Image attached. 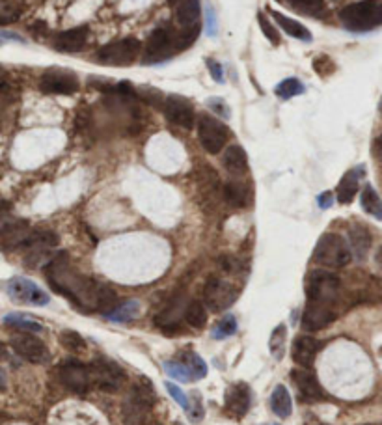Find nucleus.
Masks as SVG:
<instances>
[{
    "label": "nucleus",
    "mask_w": 382,
    "mask_h": 425,
    "mask_svg": "<svg viewBox=\"0 0 382 425\" xmlns=\"http://www.w3.org/2000/svg\"><path fill=\"white\" fill-rule=\"evenodd\" d=\"M291 379H293L295 388L299 391L300 401L317 403L325 397V391H323L316 373H311L308 368L293 369V371H291Z\"/></svg>",
    "instance_id": "obj_16"
},
{
    "label": "nucleus",
    "mask_w": 382,
    "mask_h": 425,
    "mask_svg": "<svg viewBox=\"0 0 382 425\" xmlns=\"http://www.w3.org/2000/svg\"><path fill=\"white\" fill-rule=\"evenodd\" d=\"M339 21L351 32H367L382 24L381 0H360L339 11Z\"/></svg>",
    "instance_id": "obj_3"
},
{
    "label": "nucleus",
    "mask_w": 382,
    "mask_h": 425,
    "mask_svg": "<svg viewBox=\"0 0 382 425\" xmlns=\"http://www.w3.org/2000/svg\"><path fill=\"white\" fill-rule=\"evenodd\" d=\"M183 39H181V32H176V28L170 24L159 27L153 30V34L148 39L144 52L146 64H159V62L167 60L172 55H176L178 50H183Z\"/></svg>",
    "instance_id": "obj_4"
},
{
    "label": "nucleus",
    "mask_w": 382,
    "mask_h": 425,
    "mask_svg": "<svg viewBox=\"0 0 382 425\" xmlns=\"http://www.w3.org/2000/svg\"><path fill=\"white\" fill-rule=\"evenodd\" d=\"M151 403H153V388L142 379V382H139L131 390L127 401H125V408H123L125 424L140 425V422L144 419L146 412L150 410Z\"/></svg>",
    "instance_id": "obj_9"
},
{
    "label": "nucleus",
    "mask_w": 382,
    "mask_h": 425,
    "mask_svg": "<svg viewBox=\"0 0 382 425\" xmlns=\"http://www.w3.org/2000/svg\"><path fill=\"white\" fill-rule=\"evenodd\" d=\"M8 295L13 301L32 304V306H45V304H49V295L38 284H34V282L22 278V276H15V278H11L8 282Z\"/></svg>",
    "instance_id": "obj_15"
},
{
    "label": "nucleus",
    "mask_w": 382,
    "mask_h": 425,
    "mask_svg": "<svg viewBox=\"0 0 382 425\" xmlns=\"http://www.w3.org/2000/svg\"><path fill=\"white\" fill-rule=\"evenodd\" d=\"M47 278L58 293L71 298L80 308L111 313L118 306L116 295L111 287L73 273L66 256H56L47 265Z\"/></svg>",
    "instance_id": "obj_1"
},
{
    "label": "nucleus",
    "mask_w": 382,
    "mask_h": 425,
    "mask_svg": "<svg viewBox=\"0 0 382 425\" xmlns=\"http://www.w3.org/2000/svg\"><path fill=\"white\" fill-rule=\"evenodd\" d=\"M185 321L192 326V329H204L207 324V310L199 301H192L185 310Z\"/></svg>",
    "instance_id": "obj_32"
},
{
    "label": "nucleus",
    "mask_w": 382,
    "mask_h": 425,
    "mask_svg": "<svg viewBox=\"0 0 382 425\" xmlns=\"http://www.w3.org/2000/svg\"><path fill=\"white\" fill-rule=\"evenodd\" d=\"M168 2H170V4H181L183 0H168Z\"/></svg>",
    "instance_id": "obj_47"
},
{
    "label": "nucleus",
    "mask_w": 382,
    "mask_h": 425,
    "mask_svg": "<svg viewBox=\"0 0 382 425\" xmlns=\"http://www.w3.org/2000/svg\"><path fill=\"white\" fill-rule=\"evenodd\" d=\"M321 341L313 336H297L293 341V360L300 368L310 369L321 351Z\"/></svg>",
    "instance_id": "obj_18"
},
{
    "label": "nucleus",
    "mask_w": 382,
    "mask_h": 425,
    "mask_svg": "<svg viewBox=\"0 0 382 425\" xmlns=\"http://www.w3.org/2000/svg\"><path fill=\"white\" fill-rule=\"evenodd\" d=\"M78 78L75 73L66 71V69H50L45 71L39 78V88L45 94L56 95H71L78 89Z\"/></svg>",
    "instance_id": "obj_14"
},
{
    "label": "nucleus",
    "mask_w": 382,
    "mask_h": 425,
    "mask_svg": "<svg viewBox=\"0 0 382 425\" xmlns=\"http://www.w3.org/2000/svg\"><path fill=\"white\" fill-rule=\"evenodd\" d=\"M164 371H167L172 379L179 380V382H190V379H192L189 368H187L181 360H178V362H167L164 363Z\"/></svg>",
    "instance_id": "obj_36"
},
{
    "label": "nucleus",
    "mask_w": 382,
    "mask_h": 425,
    "mask_svg": "<svg viewBox=\"0 0 382 425\" xmlns=\"http://www.w3.org/2000/svg\"><path fill=\"white\" fill-rule=\"evenodd\" d=\"M257 21H260L261 30H263V34H265L267 38L271 39V41H272V43H274V45L280 43V34L276 32V28L272 27L271 22L267 21L265 15H263V13H260V17H257Z\"/></svg>",
    "instance_id": "obj_39"
},
{
    "label": "nucleus",
    "mask_w": 382,
    "mask_h": 425,
    "mask_svg": "<svg viewBox=\"0 0 382 425\" xmlns=\"http://www.w3.org/2000/svg\"><path fill=\"white\" fill-rule=\"evenodd\" d=\"M271 408L278 418H289L293 410V401L289 396L288 388L283 384H278L271 394Z\"/></svg>",
    "instance_id": "obj_25"
},
{
    "label": "nucleus",
    "mask_w": 382,
    "mask_h": 425,
    "mask_svg": "<svg viewBox=\"0 0 382 425\" xmlns=\"http://www.w3.org/2000/svg\"><path fill=\"white\" fill-rule=\"evenodd\" d=\"M209 105L213 106L215 110H218V114H222V116H226V117L229 116V110H227V108L224 105H216V99H211Z\"/></svg>",
    "instance_id": "obj_45"
},
{
    "label": "nucleus",
    "mask_w": 382,
    "mask_h": 425,
    "mask_svg": "<svg viewBox=\"0 0 382 425\" xmlns=\"http://www.w3.org/2000/svg\"><path fill=\"white\" fill-rule=\"evenodd\" d=\"M164 116L168 122L183 129H190L194 125V108L189 99L181 95H168L164 101Z\"/></svg>",
    "instance_id": "obj_17"
},
{
    "label": "nucleus",
    "mask_w": 382,
    "mask_h": 425,
    "mask_svg": "<svg viewBox=\"0 0 382 425\" xmlns=\"http://www.w3.org/2000/svg\"><path fill=\"white\" fill-rule=\"evenodd\" d=\"M235 330H237V321H235V317H233V315H226L222 321H218V324H216L215 330H213V336H215V340H222V338L232 336Z\"/></svg>",
    "instance_id": "obj_37"
},
{
    "label": "nucleus",
    "mask_w": 382,
    "mask_h": 425,
    "mask_svg": "<svg viewBox=\"0 0 382 425\" xmlns=\"http://www.w3.org/2000/svg\"><path fill=\"white\" fill-rule=\"evenodd\" d=\"M227 136H229V129L213 116H199L198 120V138L199 144L204 145V150L207 153H220L224 144L227 142Z\"/></svg>",
    "instance_id": "obj_8"
},
{
    "label": "nucleus",
    "mask_w": 382,
    "mask_h": 425,
    "mask_svg": "<svg viewBox=\"0 0 382 425\" xmlns=\"http://www.w3.org/2000/svg\"><path fill=\"white\" fill-rule=\"evenodd\" d=\"M362 175H364V166L353 168L349 172L345 173L341 181L338 185V201L349 206L351 201L355 200L356 192H358V183H360Z\"/></svg>",
    "instance_id": "obj_22"
},
{
    "label": "nucleus",
    "mask_w": 382,
    "mask_h": 425,
    "mask_svg": "<svg viewBox=\"0 0 382 425\" xmlns=\"http://www.w3.org/2000/svg\"><path fill=\"white\" fill-rule=\"evenodd\" d=\"M351 259H353V252L341 235L325 233L321 239L317 240L316 250H313V261L323 265V267H345V265H349Z\"/></svg>",
    "instance_id": "obj_5"
},
{
    "label": "nucleus",
    "mask_w": 382,
    "mask_h": 425,
    "mask_svg": "<svg viewBox=\"0 0 382 425\" xmlns=\"http://www.w3.org/2000/svg\"><path fill=\"white\" fill-rule=\"evenodd\" d=\"M199 17H201V4L199 0H183L176 10V19L181 27V39L185 49L194 43V39L199 34Z\"/></svg>",
    "instance_id": "obj_11"
},
{
    "label": "nucleus",
    "mask_w": 382,
    "mask_h": 425,
    "mask_svg": "<svg viewBox=\"0 0 382 425\" xmlns=\"http://www.w3.org/2000/svg\"><path fill=\"white\" fill-rule=\"evenodd\" d=\"M10 347L15 354L32 363H43L49 360V349L32 332H22L10 338Z\"/></svg>",
    "instance_id": "obj_13"
},
{
    "label": "nucleus",
    "mask_w": 382,
    "mask_h": 425,
    "mask_svg": "<svg viewBox=\"0 0 382 425\" xmlns=\"http://www.w3.org/2000/svg\"><path fill=\"white\" fill-rule=\"evenodd\" d=\"M250 408V390L246 384L232 386L226 394V410L233 418H243Z\"/></svg>",
    "instance_id": "obj_20"
},
{
    "label": "nucleus",
    "mask_w": 382,
    "mask_h": 425,
    "mask_svg": "<svg viewBox=\"0 0 382 425\" xmlns=\"http://www.w3.org/2000/svg\"><path fill=\"white\" fill-rule=\"evenodd\" d=\"M62 343H64L67 349H71V351H80V349H84L83 338H80L77 332H64V336H62Z\"/></svg>",
    "instance_id": "obj_38"
},
{
    "label": "nucleus",
    "mask_w": 382,
    "mask_h": 425,
    "mask_svg": "<svg viewBox=\"0 0 382 425\" xmlns=\"http://www.w3.org/2000/svg\"><path fill=\"white\" fill-rule=\"evenodd\" d=\"M181 362L189 368L192 379H204L205 373H207V366H205L204 360H201L196 352H183Z\"/></svg>",
    "instance_id": "obj_35"
},
{
    "label": "nucleus",
    "mask_w": 382,
    "mask_h": 425,
    "mask_svg": "<svg viewBox=\"0 0 382 425\" xmlns=\"http://www.w3.org/2000/svg\"><path fill=\"white\" fill-rule=\"evenodd\" d=\"M375 151H377L379 159L382 161V136H379V138L375 140Z\"/></svg>",
    "instance_id": "obj_46"
},
{
    "label": "nucleus",
    "mask_w": 382,
    "mask_h": 425,
    "mask_svg": "<svg viewBox=\"0 0 382 425\" xmlns=\"http://www.w3.org/2000/svg\"><path fill=\"white\" fill-rule=\"evenodd\" d=\"M207 66H209L211 75H213V78H215L216 82H222V80H224V77H222V67L213 60H207Z\"/></svg>",
    "instance_id": "obj_43"
},
{
    "label": "nucleus",
    "mask_w": 382,
    "mask_h": 425,
    "mask_svg": "<svg viewBox=\"0 0 382 425\" xmlns=\"http://www.w3.org/2000/svg\"><path fill=\"white\" fill-rule=\"evenodd\" d=\"M17 19V8L15 4L10 6V0H2V15H0V22L8 24V22L15 21Z\"/></svg>",
    "instance_id": "obj_41"
},
{
    "label": "nucleus",
    "mask_w": 382,
    "mask_h": 425,
    "mask_svg": "<svg viewBox=\"0 0 382 425\" xmlns=\"http://www.w3.org/2000/svg\"><path fill=\"white\" fill-rule=\"evenodd\" d=\"M269 13L272 15V19L278 22V27L282 28L283 32L289 34L291 38L299 39V41H311V34L310 30L302 24V22L295 21V19H291V17H285L282 15L280 11H274V10H269Z\"/></svg>",
    "instance_id": "obj_24"
},
{
    "label": "nucleus",
    "mask_w": 382,
    "mask_h": 425,
    "mask_svg": "<svg viewBox=\"0 0 382 425\" xmlns=\"http://www.w3.org/2000/svg\"><path fill=\"white\" fill-rule=\"evenodd\" d=\"M140 313V304L136 301H127L123 302L122 306L118 304L111 313H106V317L114 321V323H129L134 317H139Z\"/></svg>",
    "instance_id": "obj_30"
},
{
    "label": "nucleus",
    "mask_w": 382,
    "mask_h": 425,
    "mask_svg": "<svg viewBox=\"0 0 382 425\" xmlns=\"http://www.w3.org/2000/svg\"><path fill=\"white\" fill-rule=\"evenodd\" d=\"M319 207H321V209H328V207L332 206V194H330V192H325V194H321L319 196Z\"/></svg>",
    "instance_id": "obj_44"
},
{
    "label": "nucleus",
    "mask_w": 382,
    "mask_h": 425,
    "mask_svg": "<svg viewBox=\"0 0 382 425\" xmlns=\"http://www.w3.org/2000/svg\"><path fill=\"white\" fill-rule=\"evenodd\" d=\"M90 373H92V384L105 391H116L125 377L123 369L106 358H97L90 363Z\"/></svg>",
    "instance_id": "obj_12"
},
{
    "label": "nucleus",
    "mask_w": 382,
    "mask_h": 425,
    "mask_svg": "<svg viewBox=\"0 0 382 425\" xmlns=\"http://www.w3.org/2000/svg\"><path fill=\"white\" fill-rule=\"evenodd\" d=\"M351 245H353V252L356 254L358 259H364L367 256V252L372 248V235L364 226H353L349 231Z\"/></svg>",
    "instance_id": "obj_26"
},
{
    "label": "nucleus",
    "mask_w": 382,
    "mask_h": 425,
    "mask_svg": "<svg viewBox=\"0 0 382 425\" xmlns=\"http://www.w3.org/2000/svg\"><path fill=\"white\" fill-rule=\"evenodd\" d=\"M88 41V28L78 27L58 34L55 38V49L62 52H80Z\"/></svg>",
    "instance_id": "obj_19"
},
{
    "label": "nucleus",
    "mask_w": 382,
    "mask_h": 425,
    "mask_svg": "<svg viewBox=\"0 0 382 425\" xmlns=\"http://www.w3.org/2000/svg\"><path fill=\"white\" fill-rule=\"evenodd\" d=\"M187 414H189L190 422H199V419L204 418V407H201L199 397L196 399V405H189V408H187Z\"/></svg>",
    "instance_id": "obj_42"
},
{
    "label": "nucleus",
    "mask_w": 382,
    "mask_h": 425,
    "mask_svg": "<svg viewBox=\"0 0 382 425\" xmlns=\"http://www.w3.org/2000/svg\"><path fill=\"white\" fill-rule=\"evenodd\" d=\"M167 388H168V391H170V396L174 397V401L178 403L179 407L187 410L190 403H189V399H187V396H185V391L181 390L179 386L174 384V382H167Z\"/></svg>",
    "instance_id": "obj_40"
},
{
    "label": "nucleus",
    "mask_w": 382,
    "mask_h": 425,
    "mask_svg": "<svg viewBox=\"0 0 382 425\" xmlns=\"http://www.w3.org/2000/svg\"><path fill=\"white\" fill-rule=\"evenodd\" d=\"M282 2H285L291 10L308 17H319L325 11V0H282Z\"/></svg>",
    "instance_id": "obj_31"
},
{
    "label": "nucleus",
    "mask_w": 382,
    "mask_h": 425,
    "mask_svg": "<svg viewBox=\"0 0 382 425\" xmlns=\"http://www.w3.org/2000/svg\"><path fill=\"white\" fill-rule=\"evenodd\" d=\"M58 377H60L62 384L75 394H88L90 388L94 386L90 363H83L75 358H67L58 366Z\"/></svg>",
    "instance_id": "obj_7"
},
{
    "label": "nucleus",
    "mask_w": 382,
    "mask_h": 425,
    "mask_svg": "<svg viewBox=\"0 0 382 425\" xmlns=\"http://www.w3.org/2000/svg\"><path fill=\"white\" fill-rule=\"evenodd\" d=\"M224 198L229 206L244 207L248 203V189H246V185L239 183V181H229L224 187Z\"/></svg>",
    "instance_id": "obj_29"
},
{
    "label": "nucleus",
    "mask_w": 382,
    "mask_h": 425,
    "mask_svg": "<svg viewBox=\"0 0 382 425\" xmlns=\"http://www.w3.org/2000/svg\"><path fill=\"white\" fill-rule=\"evenodd\" d=\"M30 228L24 220H6L2 224V243L4 248H17V246H24V243L30 237Z\"/></svg>",
    "instance_id": "obj_21"
},
{
    "label": "nucleus",
    "mask_w": 382,
    "mask_h": 425,
    "mask_svg": "<svg viewBox=\"0 0 382 425\" xmlns=\"http://www.w3.org/2000/svg\"><path fill=\"white\" fill-rule=\"evenodd\" d=\"M4 324L11 329L24 330V332H43V326L36 321V319L28 317L24 313H8L4 315Z\"/></svg>",
    "instance_id": "obj_28"
},
{
    "label": "nucleus",
    "mask_w": 382,
    "mask_h": 425,
    "mask_svg": "<svg viewBox=\"0 0 382 425\" xmlns=\"http://www.w3.org/2000/svg\"><path fill=\"white\" fill-rule=\"evenodd\" d=\"M300 94H304V84L300 82L299 78H285L283 82L276 86V95L283 101L291 99V97Z\"/></svg>",
    "instance_id": "obj_33"
},
{
    "label": "nucleus",
    "mask_w": 382,
    "mask_h": 425,
    "mask_svg": "<svg viewBox=\"0 0 382 425\" xmlns=\"http://www.w3.org/2000/svg\"><path fill=\"white\" fill-rule=\"evenodd\" d=\"M341 291V282L336 274L328 271H313L306 284L308 306L302 315V326L306 330L317 332L338 317V298Z\"/></svg>",
    "instance_id": "obj_2"
},
{
    "label": "nucleus",
    "mask_w": 382,
    "mask_h": 425,
    "mask_svg": "<svg viewBox=\"0 0 382 425\" xmlns=\"http://www.w3.org/2000/svg\"><path fill=\"white\" fill-rule=\"evenodd\" d=\"M205 295V304L209 306L211 312H222L237 301L239 291L237 287H233L229 282H226L224 278H218V276H213V278L207 280L204 289Z\"/></svg>",
    "instance_id": "obj_10"
},
{
    "label": "nucleus",
    "mask_w": 382,
    "mask_h": 425,
    "mask_svg": "<svg viewBox=\"0 0 382 425\" xmlns=\"http://www.w3.org/2000/svg\"><path fill=\"white\" fill-rule=\"evenodd\" d=\"M222 162H224L227 172L233 173V175H243V173L248 170V157H246V151L237 144L229 145V147L224 151V161Z\"/></svg>",
    "instance_id": "obj_23"
},
{
    "label": "nucleus",
    "mask_w": 382,
    "mask_h": 425,
    "mask_svg": "<svg viewBox=\"0 0 382 425\" xmlns=\"http://www.w3.org/2000/svg\"><path fill=\"white\" fill-rule=\"evenodd\" d=\"M360 203L367 215H372V217L382 220V200L381 196L377 194V190L373 189L372 185H366L364 190H362Z\"/></svg>",
    "instance_id": "obj_27"
},
{
    "label": "nucleus",
    "mask_w": 382,
    "mask_h": 425,
    "mask_svg": "<svg viewBox=\"0 0 382 425\" xmlns=\"http://www.w3.org/2000/svg\"><path fill=\"white\" fill-rule=\"evenodd\" d=\"M140 50H142V43L136 38L118 39L97 50V62L105 66H131L139 58Z\"/></svg>",
    "instance_id": "obj_6"
},
{
    "label": "nucleus",
    "mask_w": 382,
    "mask_h": 425,
    "mask_svg": "<svg viewBox=\"0 0 382 425\" xmlns=\"http://www.w3.org/2000/svg\"><path fill=\"white\" fill-rule=\"evenodd\" d=\"M285 324H278L276 329L272 330L271 338H269V349H271L272 356L280 360L283 356V347H285Z\"/></svg>",
    "instance_id": "obj_34"
}]
</instances>
